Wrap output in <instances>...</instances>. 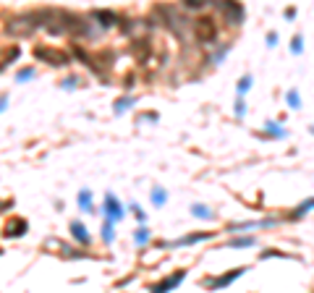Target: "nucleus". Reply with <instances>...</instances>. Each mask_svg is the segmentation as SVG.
<instances>
[{
    "label": "nucleus",
    "mask_w": 314,
    "mask_h": 293,
    "mask_svg": "<svg viewBox=\"0 0 314 293\" xmlns=\"http://www.w3.org/2000/svg\"><path fill=\"white\" fill-rule=\"evenodd\" d=\"M37 26H40V21H37L34 13H24V16H13L8 24H5V34H11V37H29Z\"/></svg>",
    "instance_id": "1"
},
{
    "label": "nucleus",
    "mask_w": 314,
    "mask_h": 293,
    "mask_svg": "<svg viewBox=\"0 0 314 293\" xmlns=\"http://www.w3.org/2000/svg\"><path fill=\"white\" fill-rule=\"evenodd\" d=\"M34 58H37V61L50 63V66H68V63H71V55H68L66 50L48 47V45H37V47H34Z\"/></svg>",
    "instance_id": "2"
},
{
    "label": "nucleus",
    "mask_w": 314,
    "mask_h": 293,
    "mask_svg": "<svg viewBox=\"0 0 314 293\" xmlns=\"http://www.w3.org/2000/svg\"><path fill=\"white\" fill-rule=\"evenodd\" d=\"M194 32L199 42H212L217 37V21L212 16H199L194 21Z\"/></svg>",
    "instance_id": "3"
},
{
    "label": "nucleus",
    "mask_w": 314,
    "mask_h": 293,
    "mask_svg": "<svg viewBox=\"0 0 314 293\" xmlns=\"http://www.w3.org/2000/svg\"><path fill=\"white\" fill-rule=\"evenodd\" d=\"M246 270L249 267H236V270H231V272H225L223 277H210V280H204V288H210V291L225 288V285H231L233 280H239L241 275H246Z\"/></svg>",
    "instance_id": "4"
},
{
    "label": "nucleus",
    "mask_w": 314,
    "mask_h": 293,
    "mask_svg": "<svg viewBox=\"0 0 314 293\" xmlns=\"http://www.w3.org/2000/svg\"><path fill=\"white\" fill-rule=\"evenodd\" d=\"M215 5L220 8V13L225 16V24L236 26V24H241V21H243V5H239V3H215Z\"/></svg>",
    "instance_id": "5"
},
{
    "label": "nucleus",
    "mask_w": 314,
    "mask_h": 293,
    "mask_svg": "<svg viewBox=\"0 0 314 293\" xmlns=\"http://www.w3.org/2000/svg\"><path fill=\"white\" fill-rule=\"evenodd\" d=\"M102 215L108 217L110 223H118L121 217H123V204H121V202L113 197V194H108V197H105V202H102Z\"/></svg>",
    "instance_id": "6"
},
{
    "label": "nucleus",
    "mask_w": 314,
    "mask_h": 293,
    "mask_svg": "<svg viewBox=\"0 0 314 293\" xmlns=\"http://www.w3.org/2000/svg\"><path fill=\"white\" fill-rule=\"evenodd\" d=\"M29 228V223L24 220V217H11L8 223H5V228H3V236L5 238H21L26 233Z\"/></svg>",
    "instance_id": "7"
},
{
    "label": "nucleus",
    "mask_w": 314,
    "mask_h": 293,
    "mask_svg": "<svg viewBox=\"0 0 314 293\" xmlns=\"http://www.w3.org/2000/svg\"><path fill=\"white\" fill-rule=\"evenodd\" d=\"M183 277H186V270H178V272H173L170 277H165V280H160L157 285H152V293H168V291H173L175 285L183 283Z\"/></svg>",
    "instance_id": "8"
},
{
    "label": "nucleus",
    "mask_w": 314,
    "mask_h": 293,
    "mask_svg": "<svg viewBox=\"0 0 314 293\" xmlns=\"http://www.w3.org/2000/svg\"><path fill=\"white\" fill-rule=\"evenodd\" d=\"M215 233L210 230H199V233H191V236H183V238H175V241L165 244V246H191V244H199V241H207V238H212Z\"/></svg>",
    "instance_id": "9"
},
{
    "label": "nucleus",
    "mask_w": 314,
    "mask_h": 293,
    "mask_svg": "<svg viewBox=\"0 0 314 293\" xmlns=\"http://www.w3.org/2000/svg\"><path fill=\"white\" fill-rule=\"evenodd\" d=\"M92 19H97L102 29H110V26H116L118 21H121L118 13H113V11H102V8H97L95 13H92Z\"/></svg>",
    "instance_id": "10"
},
{
    "label": "nucleus",
    "mask_w": 314,
    "mask_h": 293,
    "mask_svg": "<svg viewBox=\"0 0 314 293\" xmlns=\"http://www.w3.org/2000/svg\"><path fill=\"white\" fill-rule=\"evenodd\" d=\"M19 55H21L19 45H5V47H0V71H3L5 66H11Z\"/></svg>",
    "instance_id": "11"
},
{
    "label": "nucleus",
    "mask_w": 314,
    "mask_h": 293,
    "mask_svg": "<svg viewBox=\"0 0 314 293\" xmlns=\"http://www.w3.org/2000/svg\"><path fill=\"white\" fill-rule=\"evenodd\" d=\"M71 236H73L81 246H89V244H92V236L87 233V228H84L79 220H71Z\"/></svg>",
    "instance_id": "12"
},
{
    "label": "nucleus",
    "mask_w": 314,
    "mask_h": 293,
    "mask_svg": "<svg viewBox=\"0 0 314 293\" xmlns=\"http://www.w3.org/2000/svg\"><path fill=\"white\" fill-rule=\"evenodd\" d=\"M267 136H272V139H283V136H288V131L283 129L280 123H275V121H267Z\"/></svg>",
    "instance_id": "13"
},
{
    "label": "nucleus",
    "mask_w": 314,
    "mask_h": 293,
    "mask_svg": "<svg viewBox=\"0 0 314 293\" xmlns=\"http://www.w3.org/2000/svg\"><path fill=\"white\" fill-rule=\"evenodd\" d=\"M309 209H312V199H306L304 204H298V207L293 209V212L288 215V220H301V217H304L306 212H309Z\"/></svg>",
    "instance_id": "14"
},
{
    "label": "nucleus",
    "mask_w": 314,
    "mask_h": 293,
    "mask_svg": "<svg viewBox=\"0 0 314 293\" xmlns=\"http://www.w3.org/2000/svg\"><path fill=\"white\" fill-rule=\"evenodd\" d=\"M113 230H116V223L105 220V225H102V241H105V244H113V241H116V233H113Z\"/></svg>",
    "instance_id": "15"
},
{
    "label": "nucleus",
    "mask_w": 314,
    "mask_h": 293,
    "mask_svg": "<svg viewBox=\"0 0 314 293\" xmlns=\"http://www.w3.org/2000/svg\"><path fill=\"white\" fill-rule=\"evenodd\" d=\"M191 212H194L196 217H207V220H215V212H212L210 207H204V204H191Z\"/></svg>",
    "instance_id": "16"
},
{
    "label": "nucleus",
    "mask_w": 314,
    "mask_h": 293,
    "mask_svg": "<svg viewBox=\"0 0 314 293\" xmlns=\"http://www.w3.org/2000/svg\"><path fill=\"white\" fill-rule=\"evenodd\" d=\"M79 207L84 209V212H92V191L89 189L79 191Z\"/></svg>",
    "instance_id": "17"
},
{
    "label": "nucleus",
    "mask_w": 314,
    "mask_h": 293,
    "mask_svg": "<svg viewBox=\"0 0 314 293\" xmlns=\"http://www.w3.org/2000/svg\"><path fill=\"white\" fill-rule=\"evenodd\" d=\"M165 202H168V194H165V189H152V204L155 207H165Z\"/></svg>",
    "instance_id": "18"
},
{
    "label": "nucleus",
    "mask_w": 314,
    "mask_h": 293,
    "mask_svg": "<svg viewBox=\"0 0 314 293\" xmlns=\"http://www.w3.org/2000/svg\"><path fill=\"white\" fill-rule=\"evenodd\" d=\"M149 238H152V233H149L147 228H144V225H142V228H136V233H134V241L139 244V246H144V244L149 241Z\"/></svg>",
    "instance_id": "19"
},
{
    "label": "nucleus",
    "mask_w": 314,
    "mask_h": 293,
    "mask_svg": "<svg viewBox=\"0 0 314 293\" xmlns=\"http://www.w3.org/2000/svg\"><path fill=\"white\" fill-rule=\"evenodd\" d=\"M286 100H288V105H290L293 110H298V108H301V97H298V92H296V89H288V92H286Z\"/></svg>",
    "instance_id": "20"
},
{
    "label": "nucleus",
    "mask_w": 314,
    "mask_h": 293,
    "mask_svg": "<svg viewBox=\"0 0 314 293\" xmlns=\"http://www.w3.org/2000/svg\"><path fill=\"white\" fill-rule=\"evenodd\" d=\"M257 241L251 236H241V238H231V241H228V246H236V249H239V246H254Z\"/></svg>",
    "instance_id": "21"
},
{
    "label": "nucleus",
    "mask_w": 314,
    "mask_h": 293,
    "mask_svg": "<svg viewBox=\"0 0 314 293\" xmlns=\"http://www.w3.org/2000/svg\"><path fill=\"white\" fill-rule=\"evenodd\" d=\"M131 105H136V97H123V100H118L113 108H116V113H123V110H128Z\"/></svg>",
    "instance_id": "22"
},
{
    "label": "nucleus",
    "mask_w": 314,
    "mask_h": 293,
    "mask_svg": "<svg viewBox=\"0 0 314 293\" xmlns=\"http://www.w3.org/2000/svg\"><path fill=\"white\" fill-rule=\"evenodd\" d=\"M249 87H251V76L246 73L243 79H239V87H236V89H239V94H243V92H249Z\"/></svg>",
    "instance_id": "23"
},
{
    "label": "nucleus",
    "mask_w": 314,
    "mask_h": 293,
    "mask_svg": "<svg viewBox=\"0 0 314 293\" xmlns=\"http://www.w3.org/2000/svg\"><path fill=\"white\" fill-rule=\"evenodd\" d=\"M16 79H19V81H29V79H34V68H32V66H29V68L19 71V73H16Z\"/></svg>",
    "instance_id": "24"
},
{
    "label": "nucleus",
    "mask_w": 314,
    "mask_h": 293,
    "mask_svg": "<svg viewBox=\"0 0 314 293\" xmlns=\"http://www.w3.org/2000/svg\"><path fill=\"white\" fill-rule=\"evenodd\" d=\"M301 42H304V37H301V34H296V37H293V42H290V52H296V55H298V52H301V47H304Z\"/></svg>",
    "instance_id": "25"
},
{
    "label": "nucleus",
    "mask_w": 314,
    "mask_h": 293,
    "mask_svg": "<svg viewBox=\"0 0 314 293\" xmlns=\"http://www.w3.org/2000/svg\"><path fill=\"white\" fill-rule=\"evenodd\" d=\"M183 5H186L189 11H202L207 3H202V0H199V3H196V0H186V3H183Z\"/></svg>",
    "instance_id": "26"
},
{
    "label": "nucleus",
    "mask_w": 314,
    "mask_h": 293,
    "mask_svg": "<svg viewBox=\"0 0 314 293\" xmlns=\"http://www.w3.org/2000/svg\"><path fill=\"white\" fill-rule=\"evenodd\" d=\"M79 87V76H68V79H63V89H76Z\"/></svg>",
    "instance_id": "27"
},
{
    "label": "nucleus",
    "mask_w": 314,
    "mask_h": 293,
    "mask_svg": "<svg viewBox=\"0 0 314 293\" xmlns=\"http://www.w3.org/2000/svg\"><path fill=\"white\" fill-rule=\"evenodd\" d=\"M236 115H239V118H243V115H246V102H243V100H239V102H236Z\"/></svg>",
    "instance_id": "28"
},
{
    "label": "nucleus",
    "mask_w": 314,
    "mask_h": 293,
    "mask_svg": "<svg viewBox=\"0 0 314 293\" xmlns=\"http://www.w3.org/2000/svg\"><path fill=\"white\" fill-rule=\"evenodd\" d=\"M131 212L136 215V220H139V223H144V220H147V217H144V212H142V207H139V204H131Z\"/></svg>",
    "instance_id": "29"
},
{
    "label": "nucleus",
    "mask_w": 314,
    "mask_h": 293,
    "mask_svg": "<svg viewBox=\"0 0 314 293\" xmlns=\"http://www.w3.org/2000/svg\"><path fill=\"white\" fill-rule=\"evenodd\" d=\"M267 45H270V47H275V45H278V34H275V32L267 34Z\"/></svg>",
    "instance_id": "30"
},
{
    "label": "nucleus",
    "mask_w": 314,
    "mask_h": 293,
    "mask_svg": "<svg viewBox=\"0 0 314 293\" xmlns=\"http://www.w3.org/2000/svg\"><path fill=\"white\" fill-rule=\"evenodd\" d=\"M5 105H8V94H0V113L5 110Z\"/></svg>",
    "instance_id": "31"
},
{
    "label": "nucleus",
    "mask_w": 314,
    "mask_h": 293,
    "mask_svg": "<svg viewBox=\"0 0 314 293\" xmlns=\"http://www.w3.org/2000/svg\"><path fill=\"white\" fill-rule=\"evenodd\" d=\"M286 19H296V8H288L286 11Z\"/></svg>",
    "instance_id": "32"
},
{
    "label": "nucleus",
    "mask_w": 314,
    "mask_h": 293,
    "mask_svg": "<svg viewBox=\"0 0 314 293\" xmlns=\"http://www.w3.org/2000/svg\"><path fill=\"white\" fill-rule=\"evenodd\" d=\"M13 207V202H0V209H11Z\"/></svg>",
    "instance_id": "33"
},
{
    "label": "nucleus",
    "mask_w": 314,
    "mask_h": 293,
    "mask_svg": "<svg viewBox=\"0 0 314 293\" xmlns=\"http://www.w3.org/2000/svg\"><path fill=\"white\" fill-rule=\"evenodd\" d=\"M0 254H3V251H0Z\"/></svg>",
    "instance_id": "34"
}]
</instances>
